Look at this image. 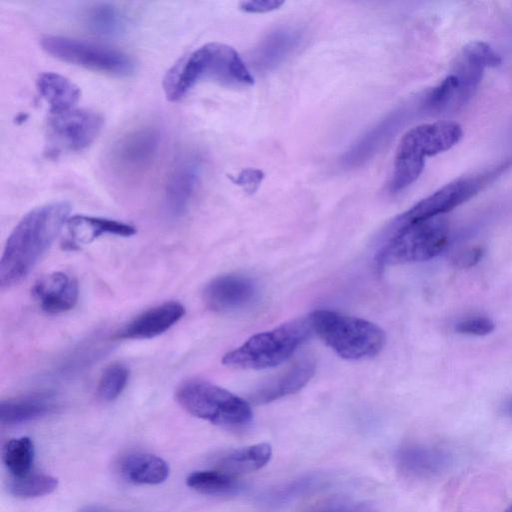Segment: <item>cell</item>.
<instances>
[{"label": "cell", "mask_w": 512, "mask_h": 512, "mask_svg": "<svg viewBox=\"0 0 512 512\" xmlns=\"http://www.w3.org/2000/svg\"><path fill=\"white\" fill-rule=\"evenodd\" d=\"M168 463L161 457L149 453H134L121 462V473L130 482L157 485L169 476Z\"/></svg>", "instance_id": "21"}, {"label": "cell", "mask_w": 512, "mask_h": 512, "mask_svg": "<svg viewBox=\"0 0 512 512\" xmlns=\"http://www.w3.org/2000/svg\"><path fill=\"white\" fill-rule=\"evenodd\" d=\"M256 285L248 276L226 274L211 280L204 288L206 306L216 312H231L248 306L256 297Z\"/></svg>", "instance_id": "13"}, {"label": "cell", "mask_w": 512, "mask_h": 512, "mask_svg": "<svg viewBox=\"0 0 512 512\" xmlns=\"http://www.w3.org/2000/svg\"><path fill=\"white\" fill-rule=\"evenodd\" d=\"M494 329V322L487 317L467 318L458 322L455 326L458 333L474 336L490 334Z\"/></svg>", "instance_id": "32"}, {"label": "cell", "mask_w": 512, "mask_h": 512, "mask_svg": "<svg viewBox=\"0 0 512 512\" xmlns=\"http://www.w3.org/2000/svg\"><path fill=\"white\" fill-rule=\"evenodd\" d=\"M42 48L51 56L76 66L112 76H129L135 71V61L128 54L98 43L47 35Z\"/></svg>", "instance_id": "8"}, {"label": "cell", "mask_w": 512, "mask_h": 512, "mask_svg": "<svg viewBox=\"0 0 512 512\" xmlns=\"http://www.w3.org/2000/svg\"><path fill=\"white\" fill-rule=\"evenodd\" d=\"M70 248L88 244L96 238L105 235L129 237L136 233L134 226L107 218L75 215L66 222Z\"/></svg>", "instance_id": "17"}, {"label": "cell", "mask_w": 512, "mask_h": 512, "mask_svg": "<svg viewBox=\"0 0 512 512\" xmlns=\"http://www.w3.org/2000/svg\"><path fill=\"white\" fill-rule=\"evenodd\" d=\"M390 233L375 260L379 271L387 265L421 262L436 257L447 245L449 225L444 215L406 223L393 221Z\"/></svg>", "instance_id": "5"}, {"label": "cell", "mask_w": 512, "mask_h": 512, "mask_svg": "<svg viewBox=\"0 0 512 512\" xmlns=\"http://www.w3.org/2000/svg\"><path fill=\"white\" fill-rule=\"evenodd\" d=\"M396 122V118H387L370 130L343 155L344 166H358L369 159L390 135Z\"/></svg>", "instance_id": "27"}, {"label": "cell", "mask_w": 512, "mask_h": 512, "mask_svg": "<svg viewBox=\"0 0 512 512\" xmlns=\"http://www.w3.org/2000/svg\"><path fill=\"white\" fill-rule=\"evenodd\" d=\"M70 205L52 202L27 213L7 239L0 261V287L21 282L50 247L68 220Z\"/></svg>", "instance_id": "1"}, {"label": "cell", "mask_w": 512, "mask_h": 512, "mask_svg": "<svg viewBox=\"0 0 512 512\" xmlns=\"http://www.w3.org/2000/svg\"><path fill=\"white\" fill-rule=\"evenodd\" d=\"M186 484L198 493L212 496L233 495L243 488L237 476L219 469L194 471L187 477Z\"/></svg>", "instance_id": "24"}, {"label": "cell", "mask_w": 512, "mask_h": 512, "mask_svg": "<svg viewBox=\"0 0 512 512\" xmlns=\"http://www.w3.org/2000/svg\"><path fill=\"white\" fill-rule=\"evenodd\" d=\"M202 162L198 154L185 151L173 162L164 187V202L172 216H181L189 208L199 187Z\"/></svg>", "instance_id": "12"}, {"label": "cell", "mask_w": 512, "mask_h": 512, "mask_svg": "<svg viewBox=\"0 0 512 512\" xmlns=\"http://www.w3.org/2000/svg\"><path fill=\"white\" fill-rule=\"evenodd\" d=\"M185 314L184 306L176 301L164 302L138 315L125 325L116 337L118 339H150L175 325Z\"/></svg>", "instance_id": "14"}, {"label": "cell", "mask_w": 512, "mask_h": 512, "mask_svg": "<svg viewBox=\"0 0 512 512\" xmlns=\"http://www.w3.org/2000/svg\"><path fill=\"white\" fill-rule=\"evenodd\" d=\"M272 458V447L262 442L229 450L216 461L217 469L234 476L257 471L266 466Z\"/></svg>", "instance_id": "20"}, {"label": "cell", "mask_w": 512, "mask_h": 512, "mask_svg": "<svg viewBox=\"0 0 512 512\" xmlns=\"http://www.w3.org/2000/svg\"><path fill=\"white\" fill-rule=\"evenodd\" d=\"M58 487V479L45 473L29 472L26 475L8 480L10 494L19 498H35L48 495Z\"/></svg>", "instance_id": "29"}, {"label": "cell", "mask_w": 512, "mask_h": 512, "mask_svg": "<svg viewBox=\"0 0 512 512\" xmlns=\"http://www.w3.org/2000/svg\"><path fill=\"white\" fill-rule=\"evenodd\" d=\"M162 142V131L156 125L132 128L112 143L107 158L109 166L121 176H138L153 165Z\"/></svg>", "instance_id": "9"}, {"label": "cell", "mask_w": 512, "mask_h": 512, "mask_svg": "<svg viewBox=\"0 0 512 512\" xmlns=\"http://www.w3.org/2000/svg\"><path fill=\"white\" fill-rule=\"evenodd\" d=\"M2 459L11 476L19 477L31 472L34 461V444L23 436L7 441L3 447Z\"/></svg>", "instance_id": "28"}, {"label": "cell", "mask_w": 512, "mask_h": 512, "mask_svg": "<svg viewBox=\"0 0 512 512\" xmlns=\"http://www.w3.org/2000/svg\"><path fill=\"white\" fill-rule=\"evenodd\" d=\"M504 167L503 165L497 166L495 169L485 173L461 177L445 184L399 215L394 221L406 223L442 216L475 196L492 178L498 175Z\"/></svg>", "instance_id": "10"}, {"label": "cell", "mask_w": 512, "mask_h": 512, "mask_svg": "<svg viewBox=\"0 0 512 512\" xmlns=\"http://www.w3.org/2000/svg\"><path fill=\"white\" fill-rule=\"evenodd\" d=\"M314 373V361L302 359L282 374L256 389L251 394L250 401L255 404H266L294 394L309 382Z\"/></svg>", "instance_id": "16"}, {"label": "cell", "mask_w": 512, "mask_h": 512, "mask_svg": "<svg viewBox=\"0 0 512 512\" xmlns=\"http://www.w3.org/2000/svg\"><path fill=\"white\" fill-rule=\"evenodd\" d=\"M129 379V369L122 363L107 366L98 383V394L105 401L115 400L125 389Z\"/></svg>", "instance_id": "30"}, {"label": "cell", "mask_w": 512, "mask_h": 512, "mask_svg": "<svg viewBox=\"0 0 512 512\" xmlns=\"http://www.w3.org/2000/svg\"><path fill=\"white\" fill-rule=\"evenodd\" d=\"M483 255L481 247H474L460 252L455 258V265L460 268H469L480 261Z\"/></svg>", "instance_id": "35"}, {"label": "cell", "mask_w": 512, "mask_h": 512, "mask_svg": "<svg viewBox=\"0 0 512 512\" xmlns=\"http://www.w3.org/2000/svg\"><path fill=\"white\" fill-rule=\"evenodd\" d=\"M103 117L89 109H71L52 113L48 120L51 140L68 151H81L87 148L100 134Z\"/></svg>", "instance_id": "11"}, {"label": "cell", "mask_w": 512, "mask_h": 512, "mask_svg": "<svg viewBox=\"0 0 512 512\" xmlns=\"http://www.w3.org/2000/svg\"><path fill=\"white\" fill-rule=\"evenodd\" d=\"M301 34L290 28L269 33L255 52V65L266 71L282 63L300 44Z\"/></svg>", "instance_id": "18"}, {"label": "cell", "mask_w": 512, "mask_h": 512, "mask_svg": "<svg viewBox=\"0 0 512 512\" xmlns=\"http://www.w3.org/2000/svg\"><path fill=\"white\" fill-rule=\"evenodd\" d=\"M84 26L99 36L120 35L126 26L125 17L114 5L96 3L89 6L82 15Z\"/></svg>", "instance_id": "25"}, {"label": "cell", "mask_w": 512, "mask_h": 512, "mask_svg": "<svg viewBox=\"0 0 512 512\" xmlns=\"http://www.w3.org/2000/svg\"><path fill=\"white\" fill-rule=\"evenodd\" d=\"M396 463L405 473L425 477L439 473L446 465V456L432 447L406 445L397 451Z\"/></svg>", "instance_id": "22"}, {"label": "cell", "mask_w": 512, "mask_h": 512, "mask_svg": "<svg viewBox=\"0 0 512 512\" xmlns=\"http://www.w3.org/2000/svg\"><path fill=\"white\" fill-rule=\"evenodd\" d=\"M213 80L230 87H249L254 78L231 46L207 43L178 60L165 74L163 90L169 101L183 99L199 82Z\"/></svg>", "instance_id": "2"}, {"label": "cell", "mask_w": 512, "mask_h": 512, "mask_svg": "<svg viewBox=\"0 0 512 512\" xmlns=\"http://www.w3.org/2000/svg\"><path fill=\"white\" fill-rule=\"evenodd\" d=\"M308 317L312 331L344 359L374 357L385 345L384 331L365 319L326 309L315 310Z\"/></svg>", "instance_id": "4"}, {"label": "cell", "mask_w": 512, "mask_h": 512, "mask_svg": "<svg viewBox=\"0 0 512 512\" xmlns=\"http://www.w3.org/2000/svg\"><path fill=\"white\" fill-rule=\"evenodd\" d=\"M504 512H512V504Z\"/></svg>", "instance_id": "38"}, {"label": "cell", "mask_w": 512, "mask_h": 512, "mask_svg": "<svg viewBox=\"0 0 512 512\" xmlns=\"http://www.w3.org/2000/svg\"><path fill=\"white\" fill-rule=\"evenodd\" d=\"M284 2L279 0H250L240 3V8L248 13H265L278 9Z\"/></svg>", "instance_id": "34"}, {"label": "cell", "mask_w": 512, "mask_h": 512, "mask_svg": "<svg viewBox=\"0 0 512 512\" xmlns=\"http://www.w3.org/2000/svg\"><path fill=\"white\" fill-rule=\"evenodd\" d=\"M462 136V127L454 121H436L411 128L398 144L389 190L392 193L405 190L421 175L426 157L449 150Z\"/></svg>", "instance_id": "3"}, {"label": "cell", "mask_w": 512, "mask_h": 512, "mask_svg": "<svg viewBox=\"0 0 512 512\" xmlns=\"http://www.w3.org/2000/svg\"><path fill=\"white\" fill-rule=\"evenodd\" d=\"M309 317L297 318L258 333L226 353L224 365L240 369H265L286 361L311 335Z\"/></svg>", "instance_id": "6"}, {"label": "cell", "mask_w": 512, "mask_h": 512, "mask_svg": "<svg viewBox=\"0 0 512 512\" xmlns=\"http://www.w3.org/2000/svg\"><path fill=\"white\" fill-rule=\"evenodd\" d=\"M264 173L255 168H246L231 177L234 184L240 186L246 193L253 194L260 186Z\"/></svg>", "instance_id": "33"}, {"label": "cell", "mask_w": 512, "mask_h": 512, "mask_svg": "<svg viewBox=\"0 0 512 512\" xmlns=\"http://www.w3.org/2000/svg\"><path fill=\"white\" fill-rule=\"evenodd\" d=\"M462 52L479 62L485 68L497 67L501 64L500 55L486 42L472 41L466 44Z\"/></svg>", "instance_id": "31"}, {"label": "cell", "mask_w": 512, "mask_h": 512, "mask_svg": "<svg viewBox=\"0 0 512 512\" xmlns=\"http://www.w3.org/2000/svg\"><path fill=\"white\" fill-rule=\"evenodd\" d=\"M328 480L321 474H309L269 490L261 501L267 506H280L322 489Z\"/></svg>", "instance_id": "26"}, {"label": "cell", "mask_w": 512, "mask_h": 512, "mask_svg": "<svg viewBox=\"0 0 512 512\" xmlns=\"http://www.w3.org/2000/svg\"><path fill=\"white\" fill-rule=\"evenodd\" d=\"M42 98L49 104L52 113L74 109L80 99V89L67 77L55 73H41L36 81Z\"/></svg>", "instance_id": "19"}, {"label": "cell", "mask_w": 512, "mask_h": 512, "mask_svg": "<svg viewBox=\"0 0 512 512\" xmlns=\"http://www.w3.org/2000/svg\"><path fill=\"white\" fill-rule=\"evenodd\" d=\"M42 310L58 314L72 309L78 299L76 280L64 272H52L39 278L32 289Z\"/></svg>", "instance_id": "15"}, {"label": "cell", "mask_w": 512, "mask_h": 512, "mask_svg": "<svg viewBox=\"0 0 512 512\" xmlns=\"http://www.w3.org/2000/svg\"><path fill=\"white\" fill-rule=\"evenodd\" d=\"M175 396L189 414L216 425L243 426L253 417L246 400L208 381H185L177 388Z\"/></svg>", "instance_id": "7"}, {"label": "cell", "mask_w": 512, "mask_h": 512, "mask_svg": "<svg viewBox=\"0 0 512 512\" xmlns=\"http://www.w3.org/2000/svg\"><path fill=\"white\" fill-rule=\"evenodd\" d=\"M53 408L54 404L47 394L2 400L0 403V421L8 426L18 425L41 418Z\"/></svg>", "instance_id": "23"}, {"label": "cell", "mask_w": 512, "mask_h": 512, "mask_svg": "<svg viewBox=\"0 0 512 512\" xmlns=\"http://www.w3.org/2000/svg\"><path fill=\"white\" fill-rule=\"evenodd\" d=\"M77 512H117L107 507L99 505H86L81 507Z\"/></svg>", "instance_id": "37"}, {"label": "cell", "mask_w": 512, "mask_h": 512, "mask_svg": "<svg viewBox=\"0 0 512 512\" xmlns=\"http://www.w3.org/2000/svg\"><path fill=\"white\" fill-rule=\"evenodd\" d=\"M314 512H368V509L363 504L336 503L322 507Z\"/></svg>", "instance_id": "36"}]
</instances>
